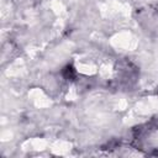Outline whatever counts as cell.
Wrapping results in <instances>:
<instances>
[{
    "instance_id": "cell-1",
    "label": "cell",
    "mask_w": 158,
    "mask_h": 158,
    "mask_svg": "<svg viewBox=\"0 0 158 158\" xmlns=\"http://www.w3.org/2000/svg\"><path fill=\"white\" fill-rule=\"evenodd\" d=\"M62 73H63V77L67 80H73L75 78V75H77V72H75V69H74V67L72 64H68L67 67H64Z\"/></svg>"
}]
</instances>
